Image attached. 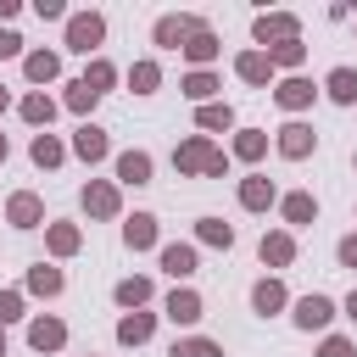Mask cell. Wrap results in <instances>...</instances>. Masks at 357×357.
Listing matches in <instances>:
<instances>
[{
    "label": "cell",
    "mask_w": 357,
    "mask_h": 357,
    "mask_svg": "<svg viewBox=\"0 0 357 357\" xmlns=\"http://www.w3.org/2000/svg\"><path fill=\"white\" fill-rule=\"evenodd\" d=\"M240 128V117H234V106L229 100H206V106H195V134H234Z\"/></svg>",
    "instance_id": "obj_27"
},
{
    "label": "cell",
    "mask_w": 357,
    "mask_h": 357,
    "mask_svg": "<svg viewBox=\"0 0 357 357\" xmlns=\"http://www.w3.org/2000/svg\"><path fill=\"white\" fill-rule=\"evenodd\" d=\"M0 357H6V329H0Z\"/></svg>",
    "instance_id": "obj_49"
},
{
    "label": "cell",
    "mask_w": 357,
    "mask_h": 357,
    "mask_svg": "<svg viewBox=\"0 0 357 357\" xmlns=\"http://www.w3.org/2000/svg\"><path fill=\"white\" fill-rule=\"evenodd\" d=\"M351 167H357V151H351Z\"/></svg>",
    "instance_id": "obj_50"
},
{
    "label": "cell",
    "mask_w": 357,
    "mask_h": 357,
    "mask_svg": "<svg viewBox=\"0 0 357 357\" xmlns=\"http://www.w3.org/2000/svg\"><path fill=\"white\" fill-rule=\"evenodd\" d=\"M61 89H67V95H61V106H67L73 117H84V123H89V112L100 106V95H95V89H84L78 78H73V84H61Z\"/></svg>",
    "instance_id": "obj_37"
},
{
    "label": "cell",
    "mask_w": 357,
    "mask_h": 357,
    "mask_svg": "<svg viewBox=\"0 0 357 357\" xmlns=\"http://www.w3.org/2000/svg\"><path fill=\"white\" fill-rule=\"evenodd\" d=\"M340 312H346V318H351V324H357V290H351V296H346V301H340Z\"/></svg>",
    "instance_id": "obj_46"
},
{
    "label": "cell",
    "mask_w": 357,
    "mask_h": 357,
    "mask_svg": "<svg viewBox=\"0 0 357 357\" xmlns=\"http://www.w3.org/2000/svg\"><path fill=\"white\" fill-rule=\"evenodd\" d=\"M212 151H218V145H212L206 134H184V139L173 145V173H178V178H201L206 162H212Z\"/></svg>",
    "instance_id": "obj_11"
},
{
    "label": "cell",
    "mask_w": 357,
    "mask_h": 357,
    "mask_svg": "<svg viewBox=\"0 0 357 357\" xmlns=\"http://www.w3.org/2000/svg\"><path fill=\"white\" fill-rule=\"evenodd\" d=\"M206 17H195V11H162L156 22H151V45L156 50H184V39L201 28Z\"/></svg>",
    "instance_id": "obj_5"
},
{
    "label": "cell",
    "mask_w": 357,
    "mask_h": 357,
    "mask_svg": "<svg viewBox=\"0 0 357 357\" xmlns=\"http://www.w3.org/2000/svg\"><path fill=\"white\" fill-rule=\"evenodd\" d=\"M178 95H184V100H195V106H206V100H223V78H218L212 67H201V73H184V78H178Z\"/></svg>",
    "instance_id": "obj_31"
},
{
    "label": "cell",
    "mask_w": 357,
    "mask_h": 357,
    "mask_svg": "<svg viewBox=\"0 0 357 357\" xmlns=\"http://www.w3.org/2000/svg\"><path fill=\"white\" fill-rule=\"evenodd\" d=\"M45 251H50V262L78 257V251H84V229H78L73 218H50V223H45Z\"/></svg>",
    "instance_id": "obj_15"
},
{
    "label": "cell",
    "mask_w": 357,
    "mask_h": 357,
    "mask_svg": "<svg viewBox=\"0 0 357 357\" xmlns=\"http://www.w3.org/2000/svg\"><path fill=\"white\" fill-rule=\"evenodd\" d=\"M167 357H223V346H218L212 335H178Z\"/></svg>",
    "instance_id": "obj_38"
},
{
    "label": "cell",
    "mask_w": 357,
    "mask_h": 357,
    "mask_svg": "<svg viewBox=\"0 0 357 357\" xmlns=\"http://www.w3.org/2000/svg\"><path fill=\"white\" fill-rule=\"evenodd\" d=\"M195 245H212V251H234V223H223V218H195Z\"/></svg>",
    "instance_id": "obj_34"
},
{
    "label": "cell",
    "mask_w": 357,
    "mask_h": 357,
    "mask_svg": "<svg viewBox=\"0 0 357 357\" xmlns=\"http://www.w3.org/2000/svg\"><path fill=\"white\" fill-rule=\"evenodd\" d=\"M296 251H301V245H296V234H290V229H268V234L257 240V257H262V268H273V273H279V268H290V262H296Z\"/></svg>",
    "instance_id": "obj_25"
},
{
    "label": "cell",
    "mask_w": 357,
    "mask_h": 357,
    "mask_svg": "<svg viewBox=\"0 0 357 357\" xmlns=\"http://www.w3.org/2000/svg\"><path fill=\"white\" fill-rule=\"evenodd\" d=\"M318 95H329L335 106H357V67H329V78L318 84Z\"/></svg>",
    "instance_id": "obj_33"
},
{
    "label": "cell",
    "mask_w": 357,
    "mask_h": 357,
    "mask_svg": "<svg viewBox=\"0 0 357 357\" xmlns=\"http://www.w3.org/2000/svg\"><path fill=\"white\" fill-rule=\"evenodd\" d=\"M151 296H156V279H151V273H128V279H117V284H112L117 312H145V307H151Z\"/></svg>",
    "instance_id": "obj_21"
},
{
    "label": "cell",
    "mask_w": 357,
    "mask_h": 357,
    "mask_svg": "<svg viewBox=\"0 0 357 357\" xmlns=\"http://www.w3.org/2000/svg\"><path fill=\"white\" fill-rule=\"evenodd\" d=\"M335 312H340V301H335V296H324V290H307V296H290V324H296L301 335H329V324H335Z\"/></svg>",
    "instance_id": "obj_2"
},
{
    "label": "cell",
    "mask_w": 357,
    "mask_h": 357,
    "mask_svg": "<svg viewBox=\"0 0 357 357\" xmlns=\"http://www.w3.org/2000/svg\"><path fill=\"white\" fill-rule=\"evenodd\" d=\"M262 156H268V128H234V139H229V162H245V167L257 173Z\"/></svg>",
    "instance_id": "obj_28"
},
{
    "label": "cell",
    "mask_w": 357,
    "mask_h": 357,
    "mask_svg": "<svg viewBox=\"0 0 357 357\" xmlns=\"http://www.w3.org/2000/svg\"><path fill=\"white\" fill-rule=\"evenodd\" d=\"M28 318V296H22V284H6L0 290V329L6 324H22Z\"/></svg>",
    "instance_id": "obj_39"
},
{
    "label": "cell",
    "mask_w": 357,
    "mask_h": 357,
    "mask_svg": "<svg viewBox=\"0 0 357 357\" xmlns=\"http://www.w3.org/2000/svg\"><path fill=\"white\" fill-rule=\"evenodd\" d=\"M89 357H95V351H89Z\"/></svg>",
    "instance_id": "obj_51"
},
{
    "label": "cell",
    "mask_w": 357,
    "mask_h": 357,
    "mask_svg": "<svg viewBox=\"0 0 357 357\" xmlns=\"http://www.w3.org/2000/svg\"><path fill=\"white\" fill-rule=\"evenodd\" d=\"M28 56V39L17 28H0V61H22Z\"/></svg>",
    "instance_id": "obj_40"
},
{
    "label": "cell",
    "mask_w": 357,
    "mask_h": 357,
    "mask_svg": "<svg viewBox=\"0 0 357 357\" xmlns=\"http://www.w3.org/2000/svg\"><path fill=\"white\" fill-rule=\"evenodd\" d=\"M33 17L39 22H67V6L61 0H33Z\"/></svg>",
    "instance_id": "obj_43"
},
{
    "label": "cell",
    "mask_w": 357,
    "mask_h": 357,
    "mask_svg": "<svg viewBox=\"0 0 357 357\" xmlns=\"http://www.w3.org/2000/svg\"><path fill=\"white\" fill-rule=\"evenodd\" d=\"M156 318H162V312H117V329H112L117 346H128V351L145 346V340L156 335Z\"/></svg>",
    "instance_id": "obj_30"
},
{
    "label": "cell",
    "mask_w": 357,
    "mask_h": 357,
    "mask_svg": "<svg viewBox=\"0 0 357 357\" xmlns=\"http://www.w3.org/2000/svg\"><path fill=\"white\" fill-rule=\"evenodd\" d=\"M284 39H301V17L296 11H257L251 17V50H273Z\"/></svg>",
    "instance_id": "obj_3"
},
{
    "label": "cell",
    "mask_w": 357,
    "mask_h": 357,
    "mask_svg": "<svg viewBox=\"0 0 357 357\" xmlns=\"http://www.w3.org/2000/svg\"><path fill=\"white\" fill-rule=\"evenodd\" d=\"M162 318H167V324H178V329L201 324V318H206V301H201V290H195V284H173V290L162 296Z\"/></svg>",
    "instance_id": "obj_10"
},
{
    "label": "cell",
    "mask_w": 357,
    "mask_h": 357,
    "mask_svg": "<svg viewBox=\"0 0 357 357\" xmlns=\"http://www.w3.org/2000/svg\"><path fill=\"white\" fill-rule=\"evenodd\" d=\"M184 61H190V73H201V67H212L218 56H223V39H218V28L212 22H201L190 39H184V50H178Z\"/></svg>",
    "instance_id": "obj_17"
},
{
    "label": "cell",
    "mask_w": 357,
    "mask_h": 357,
    "mask_svg": "<svg viewBox=\"0 0 357 357\" xmlns=\"http://www.w3.org/2000/svg\"><path fill=\"white\" fill-rule=\"evenodd\" d=\"M279 218H284L290 234L307 229V223H318V195H312V190H284V195H279Z\"/></svg>",
    "instance_id": "obj_23"
},
{
    "label": "cell",
    "mask_w": 357,
    "mask_h": 357,
    "mask_svg": "<svg viewBox=\"0 0 357 357\" xmlns=\"http://www.w3.org/2000/svg\"><path fill=\"white\" fill-rule=\"evenodd\" d=\"M17 17H22V0H0V22H6V28H11V22H17Z\"/></svg>",
    "instance_id": "obj_45"
},
{
    "label": "cell",
    "mask_w": 357,
    "mask_h": 357,
    "mask_svg": "<svg viewBox=\"0 0 357 357\" xmlns=\"http://www.w3.org/2000/svg\"><path fill=\"white\" fill-rule=\"evenodd\" d=\"M234 78H240V84H251V89H273V78H279V73H273L268 50H251V45H245V50L234 56Z\"/></svg>",
    "instance_id": "obj_22"
},
{
    "label": "cell",
    "mask_w": 357,
    "mask_h": 357,
    "mask_svg": "<svg viewBox=\"0 0 357 357\" xmlns=\"http://www.w3.org/2000/svg\"><path fill=\"white\" fill-rule=\"evenodd\" d=\"M6 223L22 229V234H28V229H45V223H50V218H45V195H39V190H11V195H6Z\"/></svg>",
    "instance_id": "obj_12"
},
{
    "label": "cell",
    "mask_w": 357,
    "mask_h": 357,
    "mask_svg": "<svg viewBox=\"0 0 357 357\" xmlns=\"http://www.w3.org/2000/svg\"><path fill=\"white\" fill-rule=\"evenodd\" d=\"M273 151H279L284 162H307V156L318 151V134H312V123H301V117H284V123L273 128Z\"/></svg>",
    "instance_id": "obj_6"
},
{
    "label": "cell",
    "mask_w": 357,
    "mask_h": 357,
    "mask_svg": "<svg viewBox=\"0 0 357 357\" xmlns=\"http://www.w3.org/2000/svg\"><path fill=\"white\" fill-rule=\"evenodd\" d=\"M151 178H156V156H151V151L134 145V151H117V156H112V184H117V190H145Z\"/></svg>",
    "instance_id": "obj_4"
},
{
    "label": "cell",
    "mask_w": 357,
    "mask_h": 357,
    "mask_svg": "<svg viewBox=\"0 0 357 357\" xmlns=\"http://www.w3.org/2000/svg\"><path fill=\"white\" fill-rule=\"evenodd\" d=\"M229 167H234V162H229V151H223V145H218V151H212V162H206V173H201V178H229Z\"/></svg>",
    "instance_id": "obj_44"
},
{
    "label": "cell",
    "mask_w": 357,
    "mask_h": 357,
    "mask_svg": "<svg viewBox=\"0 0 357 357\" xmlns=\"http://www.w3.org/2000/svg\"><path fill=\"white\" fill-rule=\"evenodd\" d=\"M6 106H11V89H6V84H0V117H6Z\"/></svg>",
    "instance_id": "obj_47"
},
{
    "label": "cell",
    "mask_w": 357,
    "mask_h": 357,
    "mask_svg": "<svg viewBox=\"0 0 357 357\" xmlns=\"http://www.w3.org/2000/svg\"><path fill=\"white\" fill-rule=\"evenodd\" d=\"M28 162H33L39 173H56V167L67 162V139H61V134H50V128H45V134H33V139H28Z\"/></svg>",
    "instance_id": "obj_29"
},
{
    "label": "cell",
    "mask_w": 357,
    "mask_h": 357,
    "mask_svg": "<svg viewBox=\"0 0 357 357\" xmlns=\"http://www.w3.org/2000/svg\"><path fill=\"white\" fill-rule=\"evenodd\" d=\"M117 78H123V73H117V61H106V56H89V67H84V78H78V84H84V89H95V95H106Z\"/></svg>",
    "instance_id": "obj_36"
},
{
    "label": "cell",
    "mask_w": 357,
    "mask_h": 357,
    "mask_svg": "<svg viewBox=\"0 0 357 357\" xmlns=\"http://www.w3.org/2000/svg\"><path fill=\"white\" fill-rule=\"evenodd\" d=\"M351 218H357V212H351Z\"/></svg>",
    "instance_id": "obj_53"
},
{
    "label": "cell",
    "mask_w": 357,
    "mask_h": 357,
    "mask_svg": "<svg viewBox=\"0 0 357 357\" xmlns=\"http://www.w3.org/2000/svg\"><path fill=\"white\" fill-rule=\"evenodd\" d=\"M123 245H128V251H156V245H162L156 212H128V218H123Z\"/></svg>",
    "instance_id": "obj_24"
},
{
    "label": "cell",
    "mask_w": 357,
    "mask_h": 357,
    "mask_svg": "<svg viewBox=\"0 0 357 357\" xmlns=\"http://www.w3.org/2000/svg\"><path fill=\"white\" fill-rule=\"evenodd\" d=\"M251 312H257V318H279V312H290V290H284L279 273H262V279L251 284Z\"/></svg>",
    "instance_id": "obj_16"
},
{
    "label": "cell",
    "mask_w": 357,
    "mask_h": 357,
    "mask_svg": "<svg viewBox=\"0 0 357 357\" xmlns=\"http://www.w3.org/2000/svg\"><path fill=\"white\" fill-rule=\"evenodd\" d=\"M100 45H106V17L100 11H67V22H61V50H73V56H100Z\"/></svg>",
    "instance_id": "obj_1"
},
{
    "label": "cell",
    "mask_w": 357,
    "mask_h": 357,
    "mask_svg": "<svg viewBox=\"0 0 357 357\" xmlns=\"http://www.w3.org/2000/svg\"><path fill=\"white\" fill-rule=\"evenodd\" d=\"M335 262H340V268H351V273H357V229H351V234H340V240H335Z\"/></svg>",
    "instance_id": "obj_42"
},
{
    "label": "cell",
    "mask_w": 357,
    "mask_h": 357,
    "mask_svg": "<svg viewBox=\"0 0 357 357\" xmlns=\"http://www.w3.org/2000/svg\"><path fill=\"white\" fill-rule=\"evenodd\" d=\"M312 100H318V84H312L307 73H290V78H273V106H279V112H290V117H301V112H312Z\"/></svg>",
    "instance_id": "obj_9"
},
{
    "label": "cell",
    "mask_w": 357,
    "mask_h": 357,
    "mask_svg": "<svg viewBox=\"0 0 357 357\" xmlns=\"http://www.w3.org/2000/svg\"><path fill=\"white\" fill-rule=\"evenodd\" d=\"M6 156H11V139H6V134H0V167H6Z\"/></svg>",
    "instance_id": "obj_48"
},
{
    "label": "cell",
    "mask_w": 357,
    "mask_h": 357,
    "mask_svg": "<svg viewBox=\"0 0 357 357\" xmlns=\"http://www.w3.org/2000/svg\"><path fill=\"white\" fill-rule=\"evenodd\" d=\"M28 346H33L39 357H56V351L67 346V318H56V312H28Z\"/></svg>",
    "instance_id": "obj_13"
},
{
    "label": "cell",
    "mask_w": 357,
    "mask_h": 357,
    "mask_svg": "<svg viewBox=\"0 0 357 357\" xmlns=\"http://www.w3.org/2000/svg\"><path fill=\"white\" fill-rule=\"evenodd\" d=\"M67 156H78L84 167H95V162H106V156H112V134H106L100 123H78V128H73Z\"/></svg>",
    "instance_id": "obj_14"
},
{
    "label": "cell",
    "mask_w": 357,
    "mask_h": 357,
    "mask_svg": "<svg viewBox=\"0 0 357 357\" xmlns=\"http://www.w3.org/2000/svg\"><path fill=\"white\" fill-rule=\"evenodd\" d=\"M56 112H61V100H56L50 89H28V95L17 100V117H22V123H28L33 134H45V128L56 123Z\"/></svg>",
    "instance_id": "obj_18"
},
{
    "label": "cell",
    "mask_w": 357,
    "mask_h": 357,
    "mask_svg": "<svg viewBox=\"0 0 357 357\" xmlns=\"http://www.w3.org/2000/svg\"><path fill=\"white\" fill-rule=\"evenodd\" d=\"M123 78H128L134 95H156V89H162V61H156V56H134V61L123 67Z\"/></svg>",
    "instance_id": "obj_32"
},
{
    "label": "cell",
    "mask_w": 357,
    "mask_h": 357,
    "mask_svg": "<svg viewBox=\"0 0 357 357\" xmlns=\"http://www.w3.org/2000/svg\"><path fill=\"white\" fill-rule=\"evenodd\" d=\"M268 61H273V73H279V78H290V73H301V67H307V45H301V39H284V45H273V50H268Z\"/></svg>",
    "instance_id": "obj_35"
},
{
    "label": "cell",
    "mask_w": 357,
    "mask_h": 357,
    "mask_svg": "<svg viewBox=\"0 0 357 357\" xmlns=\"http://www.w3.org/2000/svg\"><path fill=\"white\" fill-rule=\"evenodd\" d=\"M156 268H162L173 284H190V279H195V268H201L195 240H167V245H156Z\"/></svg>",
    "instance_id": "obj_8"
},
{
    "label": "cell",
    "mask_w": 357,
    "mask_h": 357,
    "mask_svg": "<svg viewBox=\"0 0 357 357\" xmlns=\"http://www.w3.org/2000/svg\"><path fill=\"white\" fill-rule=\"evenodd\" d=\"M22 78H28L33 89L56 84V78H61V50H45V45H39V50H28V56H22Z\"/></svg>",
    "instance_id": "obj_26"
},
{
    "label": "cell",
    "mask_w": 357,
    "mask_h": 357,
    "mask_svg": "<svg viewBox=\"0 0 357 357\" xmlns=\"http://www.w3.org/2000/svg\"><path fill=\"white\" fill-rule=\"evenodd\" d=\"M351 28H357V22H351Z\"/></svg>",
    "instance_id": "obj_52"
},
{
    "label": "cell",
    "mask_w": 357,
    "mask_h": 357,
    "mask_svg": "<svg viewBox=\"0 0 357 357\" xmlns=\"http://www.w3.org/2000/svg\"><path fill=\"white\" fill-rule=\"evenodd\" d=\"M318 357H357V340L351 335H324L318 340Z\"/></svg>",
    "instance_id": "obj_41"
},
{
    "label": "cell",
    "mask_w": 357,
    "mask_h": 357,
    "mask_svg": "<svg viewBox=\"0 0 357 357\" xmlns=\"http://www.w3.org/2000/svg\"><path fill=\"white\" fill-rule=\"evenodd\" d=\"M67 290V273L56 268V262H33L28 273H22V296H33V301H56Z\"/></svg>",
    "instance_id": "obj_20"
},
{
    "label": "cell",
    "mask_w": 357,
    "mask_h": 357,
    "mask_svg": "<svg viewBox=\"0 0 357 357\" xmlns=\"http://www.w3.org/2000/svg\"><path fill=\"white\" fill-rule=\"evenodd\" d=\"M78 206H84L95 223H112V218H123V190H117L112 178H89V184L78 190Z\"/></svg>",
    "instance_id": "obj_7"
},
{
    "label": "cell",
    "mask_w": 357,
    "mask_h": 357,
    "mask_svg": "<svg viewBox=\"0 0 357 357\" xmlns=\"http://www.w3.org/2000/svg\"><path fill=\"white\" fill-rule=\"evenodd\" d=\"M234 195H240V212H273L279 206V184L268 173H245Z\"/></svg>",
    "instance_id": "obj_19"
}]
</instances>
